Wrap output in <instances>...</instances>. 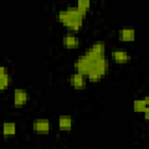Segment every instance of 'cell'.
<instances>
[{"label":"cell","instance_id":"obj_5","mask_svg":"<svg viewBox=\"0 0 149 149\" xmlns=\"http://www.w3.org/2000/svg\"><path fill=\"white\" fill-rule=\"evenodd\" d=\"M62 44H63V47L65 49L73 50V49L79 48V45H80V38L78 37L77 33H74V31H66L63 35Z\"/></svg>","mask_w":149,"mask_h":149},{"label":"cell","instance_id":"obj_9","mask_svg":"<svg viewBox=\"0 0 149 149\" xmlns=\"http://www.w3.org/2000/svg\"><path fill=\"white\" fill-rule=\"evenodd\" d=\"M118 37H119V41L125 43L134 42L136 38V31L133 27H122L118 33Z\"/></svg>","mask_w":149,"mask_h":149},{"label":"cell","instance_id":"obj_16","mask_svg":"<svg viewBox=\"0 0 149 149\" xmlns=\"http://www.w3.org/2000/svg\"><path fill=\"white\" fill-rule=\"evenodd\" d=\"M143 118L147 120V121H149V106H147V108L143 111Z\"/></svg>","mask_w":149,"mask_h":149},{"label":"cell","instance_id":"obj_8","mask_svg":"<svg viewBox=\"0 0 149 149\" xmlns=\"http://www.w3.org/2000/svg\"><path fill=\"white\" fill-rule=\"evenodd\" d=\"M87 77L80 72L74 71L72 74H70L69 77V84L71 87L76 88V90H83L86 87L87 85Z\"/></svg>","mask_w":149,"mask_h":149},{"label":"cell","instance_id":"obj_10","mask_svg":"<svg viewBox=\"0 0 149 149\" xmlns=\"http://www.w3.org/2000/svg\"><path fill=\"white\" fill-rule=\"evenodd\" d=\"M111 57L114 63L116 64H126L130 61V55L128 51L123 49H114L111 52Z\"/></svg>","mask_w":149,"mask_h":149},{"label":"cell","instance_id":"obj_14","mask_svg":"<svg viewBox=\"0 0 149 149\" xmlns=\"http://www.w3.org/2000/svg\"><path fill=\"white\" fill-rule=\"evenodd\" d=\"M148 104L146 101V98H140V99H135L133 101V109L136 113H143V111L147 108Z\"/></svg>","mask_w":149,"mask_h":149},{"label":"cell","instance_id":"obj_3","mask_svg":"<svg viewBox=\"0 0 149 149\" xmlns=\"http://www.w3.org/2000/svg\"><path fill=\"white\" fill-rule=\"evenodd\" d=\"M105 54H106V44L105 42L102 41H97L94 43H92L85 51L83 55H85L88 59L91 61H97L99 58H102L105 57Z\"/></svg>","mask_w":149,"mask_h":149},{"label":"cell","instance_id":"obj_4","mask_svg":"<svg viewBox=\"0 0 149 149\" xmlns=\"http://www.w3.org/2000/svg\"><path fill=\"white\" fill-rule=\"evenodd\" d=\"M31 128H33L34 133L37 134V135H47V134L50 133L51 123H50V120L49 119L38 118V119H35L33 121Z\"/></svg>","mask_w":149,"mask_h":149},{"label":"cell","instance_id":"obj_11","mask_svg":"<svg viewBox=\"0 0 149 149\" xmlns=\"http://www.w3.org/2000/svg\"><path fill=\"white\" fill-rule=\"evenodd\" d=\"M10 83H12V77L8 68L6 65H1L0 66V90L6 91L10 86Z\"/></svg>","mask_w":149,"mask_h":149},{"label":"cell","instance_id":"obj_7","mask_svg":"<svg viewBox=\"0 0 149 149\" xmlns=\"http://www.w3.org/2000/svg\"><path fill=\"white\" fill-rule=\"evenodd\" d=\"M29 101V92L24 88H15L13 92V105L17 108L23 107Z\"/></svg>","mask_w":149,"mask_h":149},{"label":"cell","instance_id":"obj_13","mask_svg":"<svg viewBox=\"0 0 149 149\" xmlns=\"http://www.w3.org/2000/svg\"><path fill=\"white\" fill-rule=\"evenodd\" d=\"M17 132V126L13 121H6L2 125V134L5 137H12L16 134Z\"/></svg>","mask_w":149,"mask_h":149},{"label":"cell","instance_id":"obj_6","mask_svg":"<svg viewBox=\"0 0 149 149\" xmlns=\"http://www.w3.org/2000/svg\"><path fill=\"white\" fill-rule=\"evenodd\" d=\"M94 62H95V61H94ZM94 62L91 61V59H88L85 55H81V56H79V57L76 59V62L73 63L74 71L80 72V73H83V74L86 76V74L88 73V71L91 70V68H92V65H93Z\"/></svg>","mask_w":149,"mask_h":149},{"label":"cell","instance_id":"obj_17","mask_svg":"<svg viewBox=\"0 0 149 149\" xmlns=\"http://www.w3.org/2000/svg\"><path fill=\"white\" fill-rule=\"evenodd\" d=\"M146 98V101H147V104H148V106H149V95H147V97H144Z\"/></svg>","mask_w":149,"mask_h":149},{"label":"cell","instance_id":"obj_15","mask_svg":"<svg viewBox=\"0 0 149 149\" xmlns=\"http://www.w3.org/2000/svg\"><path fill=\"white\" fill-rule=\"evenodd\" d=\"M91 0H76V7L83 13V14H87L90 8H91Z\"/></svg>","mask_w":149,"mask_h":149},{"label":"cell","instance_id":"obj_2","mask_svg":"<svg viewBox=\"0 0 149 149\" xmlns=\"http://www.w3.org/2000/svg\"><path fill=\"white\" fill-rule=\"evenodd\" d=\"M108 69H109V63H108V59L106 58V56L102 57V58L97 59L93 63V65H92L91 70L88 71V73L86 74L87 80L90 83H98V81H100L107 74Z\"/></svg>","mask_w":149,"mask_h":149},{"label":"cell","instance_id":"obj_12","mask_svg":"<svg viewBox=\"0 0 149 149\" xmlns=\"http://www.w3.org/2000/svg\"><path fill=\"white\" fill-rule=\"evenodd\" d=\"M57 125H58L59 130L69 132V130H71V128L73 126V119L70 115H61L57 120Z\"/></svg>","mask_w":149,"mask_h":149},{"label":"cell","instance_id":"obj_1","mask_svg":"<svg viewBox=\"0 0 149 149\" xmlns=\"http://www.w3.org/2000/svg\"><path fill=\"white\" fill-rule=\"evenodd\" d=\"M85 16L86 15L83 14L76 6H68L57 12L56 19L64 28H66L68 31L78 33L84 24Z\"/></svg>","mask_w":149,"mask_h":149}]
</instances>
